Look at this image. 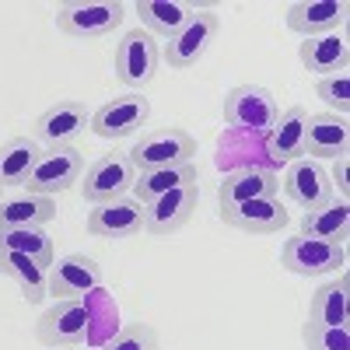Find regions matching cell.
Returning a JSON list of instances; mask_svg holds the SVG:
<instances>
[{
	"label": "cell",
	"instance_id": "cell-5",
	"mask_svg": "<svg viewBox=\"0 0 350 350\" xmlns=\"http://www.w3.org/2000/svg\"><path fill=\"white\" fill-rule=\"evenodd\" d=\"M88 329H92V312L88 301H53L36 323V340L46 350H64V347H84Z\"/></svg>",
	"mask_w": 350,
	"mask_h": 350
},
{
	"label": "cell",
	"instance_id": "cell-6",
	"mask_svg": "<svg viewBox=\"0 0 350 350\" xmlns=\"http://www.w3.org/2000/svg\"><path fill=\"white\" fill-rule=\"evenodd\" d=\"M98 287H102V267L84 252L60 256L46 277V295L53 301H88V295H95Z\"/></svg>",
	"mask_w": 350,
	"mask_h": 350
},
{
	"label": "cell",
	"instance_id": "cell-21",
	"mask_svg": "<svg viewBox=\"0 0 350 350\" xmlns=\"http://www.w3.org/2000/svg\"><path fill=\"white\" fill-rule=\"evenodd\" d=\"M298 56L308 74L315 77H329V74H347L350 64V42L343 32H329V36H315L305 39L298 46Z\"/></svg>",
	"mask_w": 350,
	"mask_h": 350
},
{
	"label": "cell",
	"instance_id": "cell-35",
	"mask_svg": "<svg viewBox=\"0 0 350 350\" xmlns=\"http://www.w3.org/2000/svg\"><path fill=\"white\" fill-rule=\"evenodd\" d=\"M0 200H4V189H0Z\"/></svg>",
	"mask_w": 350,
	"mask_h": 350
},
{
	"label": "cell",
	"instance_id": "cell-13",
	"mask_svg": "<svg viewBox=\"0 0 350 350\" xmlns=\"http://www.w3.org/2000/svg\"><path fill=\"white\" fill-rule=\"evenodd\" d=\"M280 189L301 211L326 207L329 200H336L333 196V183H329V168L323 161H312V158L287 161V168L280 175Z\"/></svg>",
	"mask_w": 350,
	"mask_h": 350
},
{
	"label": "cell",
	"instance_id": "cell-1",
	"mask_svg": "<svg viewBox=\"0 0 350 350\" xmlns=\"http://www.w3.org/2000/svg\"><path fill=\"white\" fill-rule=\"evenodd\" d=\"M137 172H154V168H175V165H193L196 161V137L183 126H158L144 130L133 148L126 151Z\"/></svg>",
	"mask_w": 350,
	"mask_h": 350
},
{
	"label": "cell",
	"instance_id": "cell-33",
	"mask_svg": "<svg viewBox=\"0 0 350 350\" xmlns=\"http://www.w3.org/2000/svg\"><path fill=\"white\" fill-rule=\"evenodd\" d=\"M329 183H333V196H340L343 203H350V158H336L329 168Z\"/></svg>",
	"mask_w": 350,
	"mask_h": 350
},
{
	"label": "cell",
	"instance_id": "cell-14",
	"mask_svg": "<svg viewBox=\"0 0 350 350\" xmlns=\"http://www.w3.org/2000/svg\"><path fill=\"white\" fill-rule=\"evenodd\" d=\"M270 196H280V175L277 172L259 168V165L235 168L217 183V214L235 211L249 200H270Z\"/></svg>",
	"mask_w": 350,
	"mask_h": 350
},
{
	"label": "cell",
	"instance_id": "cell-4",
	"mask_svg": "<svg viewBox=\"0 0 350 350\" xmlns=\"http://www.w3.org/2000/svg\"><path fill=\"white\" fill-rule=\"evenodd\" d=\"M133 183H137V168L126 158V151H109V154H98L84 168L81 183H77V193L84 196V203L98 207V203L126 196L133 189Z\"/></svg>",
	"mask_w": 350,
	"mask_h": 350
},
{
	"label": "cell",
	"instance_id": "cell-16",
	"mask_svg": "<svg viewBox=\"0 0 350 350\" xmlns=\"http://www.w3.org/2000/svg\"><path fill=\"white\" fill-rule=\"evenodd\" d=\"M350 151V123L347 116H333V112H308L305 120V148L301 158L312 161H336Z\"/></svg>",
	"mask_w": 350,
	"mask_h": 350
},
{
	"label": "cell",
	"instance_id": "cell-20",
	"mask_svg": "<svg viewBox=\"0 0 350 350\" xmlns=\"http://www.w3.org/2000/svg\"><path fill=\"white\" fill-rule=\"evenodd\" d=\"M221 221L245 231V235L267 239V235H280V231L287 228V211L280 207L277 196H270V200H249V203H242V207H235V211H224Z\"/></svg>",
	"mask_w": 350,
	"mask_h": 350
},
{
	"label": "cell",
	"instance_id": "cell-2",
	"mask_svg": "<svg viewBox=\"0 0 350 350\" xmlns=\"http://www.w3.org/2000/svg\"><path fill=\"white\" fill-rule=\"evenodd\" d=\"M126 8L120 0H67L56 8V28L70 39H109L123 25Z\"/></svg>",
	"mask_w": 350,
	"mask_h": 350
},
{
	"label": "cell",
	"instance_id": "cell-25",
	"mask_svg": "<svg viewBox=\"0 0 350 350\" xmlns=\"http://www.w3.org/2000/svg\"><path fill=\"white\" fill-rule=\"evenodd\" d=\"M42 154V144L28 133V137H11L0 144V189H14L25 186L32 175L36 161Z\"/></svg>",
	"mask_w": 350,
	"mask_h": 350
},
{
	"label": "cell",
	"instance_id": "cell-24",
	"mask_svg": "<svg viewBox=\"0 0 350 350\" xmlns=\"http://www.w3.org/2000/svg\"><path fill=\"white\" fill-rule=\"evenodd\" d=\"M56 221V200L39 193H11L0 200V228H42Z\"/></svg>",
	"mask_w": 350,
	"mask_h": 350
},
{
	"label": "cell",
	"instance_id": "cell-11",
	"mask_svg": "<svg viewBox=\"0 0 350 350\" xmlns=\"http://www.w3.org/2000/svg\"><path fill=\"white\" fill-rule=\"evenodd\" d=\"M81 175H84V154L77 148H42L32 175L25 183V193H39V196L67 193L81 183Z\"/></svg>",
	"mask_w": 350,
	"mask_h": 350
},
{
	"label": "cell",
	"instance_id": "cell-10",
	"mask_svg": "<svg viewBox=\"0 0 350 350\" xmlns=\"http://www.w3.org/2000/svg\"><path fill=\"white\" fill-rule=\"evenodd\" d=\"M221 32V18L214 14V8H200L179 36H172L165 46H161V60L172 67V70H189L196 67V60H203V53L211 49V42L217 39Z\"/></svg>",
	"mask_w": 350,
	"mask_h": 350
},
{
	"label": "cell",
	"instance_id": "cell-34",
	"mask_svg": "<svg viewBox=\"0 0 350 350\" xmlns=\"http://www.w3.org/2000/svg\"><path fill=\"white\" fill-rule=\"evenodd\" d=\"M64 350H92V347H64Z\"/></svg>",
	"mask_w": 350,
	"mask_h": 350
},
{
	"label": "cell",
	"instance_id": "cell-18",
	"mask_svg": "<svg viewBox=\"0 0 350 350\" xmlns=\"http://www.w3.org/2000/svg\"><path fill=\"white\" fill-rule=\"evenodd\" d=\"M140 231H144V207L133 196L98 203L88 214V235L92 239H137Z\"/></svg>",
	"mask_w": 350,
	"mask_h": 350
},
{
	"label": "cell",
	"instance_id": "cell-30",
	"mask_svg": "<svg viewBox=\"0 0 350 350\" xmlns=\"http://www.w3.org/2000/svg\"><path fill=\"white\" fill-rule=\"evenodd\" d=\"M158 329L151 323H126L120 333H112V340L102 350H158Z\"/></svg>",
	"mask_w": 350,
	"mask_h": 350
},
{
	"label": "cell",
	"instance_id": "cell-7",
	"mask_svg": "<svg viewBox=\"0 0 350 350\" xmlns=\"http://www.w3.org/2000/svg\"><path fill=\"white\" fill-rule=\"evenodd\" d=\"M347 262V249L323 242V239H308V235H291L280 245V267L295 277H326L340 273Z\"/></svg>",
	"mask_w": 350,
	"mask_h": 350
},
{
	"label": "cell",
	"instance_id": "cell-22",
	"mask_svg": "<svg viewBox=\"0 0 350 350\" xmlns=\"http://www.w3.org/2000/svg\"><path fill=\"white\" fill-rule=\"evenodd\" d=\"M305 120H308V109L305 105H291L284 112H277L273 126L267 130V151L273 161H298L301 148H305Z\"/></svg>",
	"mask_w": 350,
	"mask_h": 350
},
{
	"label": "cell",
	"instance_id": "cell-15",
	"mask_svg": "<svg viewBox=\"0 0 350 350\" xmlns=\"http://www.w3.org/2000/svg\"><path fill=\"white\" fill-rule=\"evenodd\" d=\"M200 203V183L183 186V189H172L165 196H158L154 203L144 207V231L151 239H168L175 231H183Z\"/></svg>",
	"mask_w": 350,
	"mask_h": 350
},
{
	"label": "cell",
	"instance_id": "cell-31",
	"mask_svg": "<svg viewBox=\"0 0 350 350\" xmlns=\"http://www.w3.org/2000/svg\"><path fill=\"white\" fill-rule=\"evenodd\" d=\"M315 98H323L326 112L347 116L350 112V77L347 74H329L315 81Z\"/></svg>",
	"mask_w": 350,
	"mask_h": 350
},
{
	"label": "cell",
	"instance_id": "cell-29",
	"mask_svg": "<svg viewBox=\"0 0 350 350\" xmlns=\"http://www.w3.org/2000/svg\"><path fill=\"white\" fill-rule=\"evenodd\" d=\"M0 252H21L46 270L56 262V245L42 228H0Z\"/></svg>",
	"mask_w": 350,
	"mask_h": 350
},
{
	"label": "cell",
	"instance_id": "cell-12",
	"mask_svg": "<svg viewBox=\"0 0 350 350\" xmlns=\"http://www.w3.org/2000/svg\"><path fill=\"white\" fill-rule=\"evenodd\" d=\"M277 120V98L262 84H235L224 95V123L235 130L267 133Z\"/></svg>",
	"mask_w": 350,
	"mask_h": 350
},
{
	"label": "cell",
	"instance_id": "cell-32",
	"mask_svg": "<svg viewBox=\"0 0 350 350\" xmlns=\"http://www.w3.org/2000/svg\"><path fill=\"white\" fill-rule=\"evenodd\" d=\"M305 350H350V326H301Z\"/></svg>",
	"mask_w": 350,
	"mask_h": 350
},
{
	"label": "cell",
	"instance_id": "cell-28",
	"mask_svg": "<svg viewBox=\"0 0 350 350\" xmlns=\"http://www.w3.org/2000/svg\"><path fill=\"white\" fill-rule=\"evenodd\" d=\"M0 277H11L21 287V298L28 305H42L46 301V277H49V270L39 267L36 259H28L21 252H0Z\"/></svg>",
	"mask_w": 350,
	"mask_h": 350
},
{
	"label": "cell",
	"instance_id": "cell-9",
	"mask_svg": "<svg viewBox=\"0 0 350 350\" xmlns=\"http://www.w3.org/2000/svg\"><path fill=\"white\" fill-rule=\"evenodd\" d=\"M92 126V109L77 98H60L49 109H42L32 123V137L46 148H74V140Z\"/></svg>",
	"mask_w": 350,
	"mask_h": 350
},
{
	"label": "cell",
	"instance_id": "cell-27",
	"mask_svg": "<svg viewBox=\"0 0 350 350\" xmlns=\"http://www.w3.org/2000/svg\"><path fill=\"white\" fill-rule=\"evenodd\" d=\"M298 235H308V239H323V242L343 245V242L350 239V203H343V200H329L326 207L305 211V214H301Z\"/></svg>",
	"mask_w": 350,
	"mask_h": 350
},
{
	"label": "cell",
	"instance_id": "cell-8",
	"mask_svg": "<svg viewBox=\"0 0 350 350\" xmlns=\"http://www.w3.org/2000/svg\"><path fill=\"white\" fill-rule=\"evenodd\" d=\"M148 120H151V102L140 92H130V95L109 98L98 109H92V126H88V133H95L102 140H123V137L144 133Z\"/></svg>",
	"mask_w": 350,
	"mask_h": 350
},
{
	"label": "cell",
	"instance_id": "cell-26",
	"mask_svg": "<svg viewBox=\"0 0 350 350\" xmlns=\"http://www.w3.org/2000/svg\"><path fill=\"white\" fill-rule=\"evenodd\" d=\"M193 183H200L196 161H193V165H175V168L137 172V183H133L130 196L140 203V207H148V203H154L158 196H165V193H172V189H183V186H193Z\"/></svg>",
	"mask_w": 350,
	"mask_h": 350
},
{
	"label": "cell",
	"instance_id": "cell-3",
	"mask_svg": "<svg viewBox=\"0 0 350 350\" xmlns=\"http://www.w3.org/2000/svg\"><path fill=\"white\" fill-rule=\"evenodd\" d=\"M112 70H116V81L123 88H133V92L148 88L161 70V42L154 36H148L144 28H130V32L116 42Z\"/></svg>",
	"mask_w": 350,
	"mask_h": 350
},
{
	"label": "cell",
	"instance_id": "cell-19",
	"mask_svg": "<svg viewBox=\"0 0 350 350\" xmlns=\"http://www.w3.org/2000/svg\"><path fill=\"white\" fill-rule=\"evenodd\" d=\"M196 11L200 4H186V0H137L133 4V14L140 18L144 32L154 39H165V42L172 36H179Z\"/></svg>",
	"mask_w": 350,
	"mask_h": 350
},
{
	"label": "cell",
	"instance_id": "cell-23",
	"mask_svg": "<svg viewBox=\"0 0 350 350\" xmlns=\"http://www.w3.org/2000/svg\"><path fill=\"white\" fill-rule=\"evenodd\" d=\"M308 323L312 326H347L350 323V280L340 270L336 280L315 287L308 298Z\"/></svg>",
	"mask_w": 350,
	"mask_h": 350
},
{
	"label": "cell",
	"instance_id": "cell-17",
	"mask_svg": "<svg viewBox=\"0 0 350 350\" xmlns=\"http://www.w3.org/2000/svg\"><path fill=\"white\" fill-rule=\"evenodd\" d=\"M350 8L343 0H298L291 4L284 14V25L301 39H315V36H329L336 28L347 25Z\"/></svg>",
	"mask_w": 350,
	"mask_h": 350
}]
</instances>
